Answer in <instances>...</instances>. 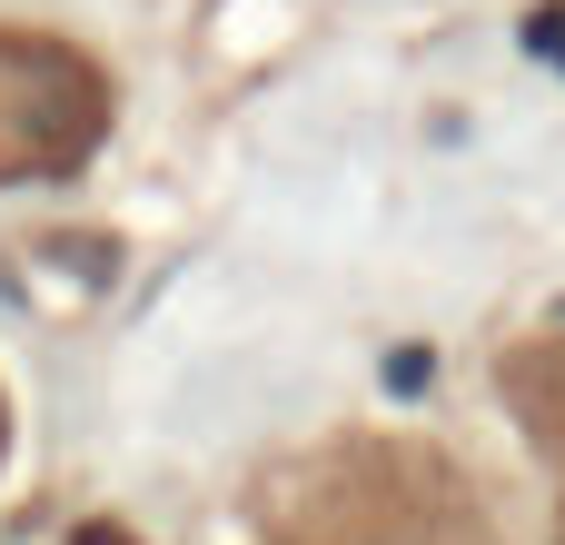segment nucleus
I'll return each instance as SVG.
<instances>
[{
  "instance_id": "1",
  "label": "nucleus",
  "mask_w": 565,
  "mask_h": 545,
  "mask_svg": "<svg viewBox=\"0 0 565 545\" xmlns=\"http://www.w3.org/2000/svg\"><path fill=\"white\" fill-rule=\"evenodd\" d=\"M99 129V79L60 40H0V179L79 159Z\"/></svg>"
}]
</instances>
